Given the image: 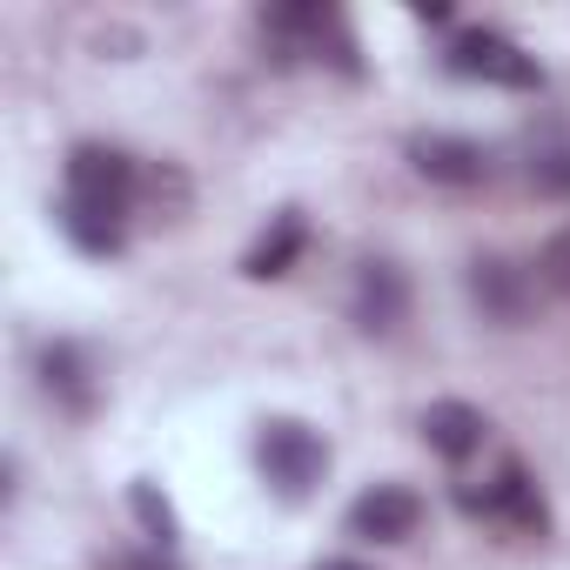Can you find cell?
<instances>
[{
  "label": "cell",
  "mask_w": 570,
  "mask_h": 570,
  "mask_svg": "<svg viewBox=\"0 0 570 570\" xmlns=\"http://www.w3.org/2000/svg\"><path fill=\"white\" fill-rule=\"evenodd\" d=\"M255 470H262V483H268L282 503H303V497L330 476V443H323V430L303 423V416H268L262 436H255Z\"/></svg>",
  "instance_id": "1"
},
{
  "label": "cell",
  "mask_w": 570,
  "mask_h": 570,
  "mask_svg": "<svg viewBox=\"0 0 570 570\" xmlns=\"http://www.w3.org/2000/svg\"><path fill=\"white\" fill-rule=\"evenodd\" d=\"M443 68L456 81H483V88H510V95H530L543 88V68L523 41H510L503 28H463L450 48H443Z\"/></svg>",
  "instance_id": "2"
},
{
  "label": "cell",
  "mask_w": 570,
  "mask_h": 570,
  "mask_svg": "<svg viewBox=\"0 0 570 570\" xmlns=\"http://www.w3.org/2000/svg\"><path fill=\"white\" fill-rule=\"evenodd\" d=\"M61 195L68 202H95V208H135V195H141V161L135 155H121V148H108V141H75L68 148V168H61Z\"/></svg>",
  "instance_id": "3"
},
{
  "label": "cell",
  "mask_w": 570,
  "mask_h": 570,
  "mask_svg": "<svg viewBox=\"0 0 570 570\" xmlns=\"http://www.w3.org/2000/svg\"><path fill=\"white\" fill-rule=\"evenodd\" d=\"M463 510L490 517V523H503L517 537H543L550 530V503H543V490H537V476L523 463H503L483 490H463Z\"/></svg>",
  "instance_id": "4"
},
{
  "label": "cell",
  "mask_w": 570,
  "mask_h": 570,
  "mask_svg": "<svg viewBox=\"0 0 570 570\" xmlns=\"http://www.w3.org/2000/svg\"><path fill=\"white\" fill-rule=\"evenodd\" d=\"M343 530H350L356 543H410V537L423 530V497H416L410 483H370V490L350 503Z\"/></svg>",
  "instance_id": "5"
},
{
  "label": "cell",
  "mask_w": 570,
  "mask_h": 570,
  "mask_svg": "<svg viewBox=\"0 0 570 570\" xmlns=\"http://www.w3.org/2000/svg\"><path fill=\"white\" fill-rule=\"evenodd\" d=\"M350 316H356V330L363 336H390L403 316H410V275L396 268V262H383V255H370L363 268H356V289H350Z\"/></svg>",
  "instance_id": "6"
},
{
  "label": "cell",
  "mask_w": 570,
  "mask_h": 570,
  "mask_svg": "<svg viewBox=\"0 0 570 570\" xmlns=\"http://www.w3.org/2000/svg\"><path fill=\"white\" fill-rule=\"evenodd\" d=\"M410 168L436 188H476L490 181V148L470 135H410Z\"/></svg>",
  "instance_id": "7"
},
{
  "label": "cell",
  "mask_w": 570,
  "mask_h": 570,
  "mask_svg": "<svg viewBox=\"0 0 570 570\" xmlns=\"http://www.w3.org/2000/svg\"><path fill=\"white\" fill-rule=\"evenodd\" d=\"M470 296H476V309L490 323L517 330L530 316V275L517 262H503V255H483V262H470Z\"/></svg>",
  "instance_id": "8"
},
{
  "label": "cell",
  "mask_w": 570,
  "mask_h": 570,
  "mask_svg": "<svg viewBox=\"0 0 570 570\" xmlns=\"http://www.w3.org/2000/svg\"><path fill=\"white\" fill-rule=\"evenodd\" d=\"M483 436H490V423H483V410L463 403V396H443V403L423 410V443H430L443 463H456V470L483 450Z\"/></svg>",
  "instance_id": "9"
},
{
  "label": "cell",
  "mask_w": 570,
  "mask_h": 570,
  "mask_svg": "<svg viewBox=\"0 0 570 570\" xmlns=\"http://www.w3.org/2000/svg\"><path fill=\"white\" fill-rule=\"evenodd\" d=\"M41 390L68 410V416H88L101 403V383H95V363L81 343H48L41 350Z\"/></svg>",
  "instance_id": "10"
},
{
  "label": "cell",
  "mask_w": 570,
  "mask_h": 570,
  "mask_svg": "<svg viewBox=\"0 0 570 570\" xmlns=\"http://www.w3.org/2000/svg\"><path fill=\"white\" fill-rule=\"evenodd\" d=\"M303 248H309V222H303L296 208H282V215H268V228H262L255 248L242 255V275H248V282H275V275H289V268L303 262Z\"/></svg>",
  "instance_id": "11"
},
{
  "label": "cell",
  "mask_w": 570,
  "mask_h": 570,
  "mask_svg": "<svg viewBox=\"0 0 570 570\" xmlns=\"http://www.w3.org/2000/svg\"><path fill=\"white\" fill-rule=\"evenodd\" d=\"M61 235L81 248V255H95V262H108V255H121L128 248V215L121 208H95V202H68L61 195Z\"/></svg>",
  "instance_id": "12"
},
{
  "label": "cell",
  "mask_w": 570,
  "mask_h": 570,
  "mask_svg": "<svg viewBox=\"0 0 570 570\" xmlns=\"http://www.w3.org/2000/svg\"><path fill=\"white\" fill-rule=\"evenodd\" d=\"M128 510H135V523H141V537H148V550H175V537H181V517H175V503L148 483V476H135L128 483Z\"/></svg>",
  "instance_id": "13"
},
{
  "label": "cell",
  "mask_w": 570,
  "mask_h": 570,
  "mask_svg": "<svg viewBox=\"0 0 570 570\" xmlns=\"http://www.w3.org/2000/svg\"><path fill=\"white\" fill-rule=\"evenodd\" d=\"M530 181H537V195H570V148H543L530 161Z\"/></svg>",
  "instance_id": "14"
},
{
  "label": "cell",
  "mask_w": 570,
  "mask_h": 570,
  "mask_svg": "<svg viewBox=\"0 0 570 570\" xmlns=\"http://www.w3.org/2000/svg\"><path fill=\"white\" fill-rule=\"evenodd\" d=\"M537 275L550 282V289H563V296H570V228H557V235L543 242V255H537Z\"/></svg>",
  "instance_id": "15"
},
{
  "label": "cell",
  "mask_w": 570,
  "mask_h": 570,
  "mask_svg": "<svg viewBox=\"0 0 570 570\" xmlns=\"http://www.w3.org/2000/svg\"><path fill=\"white\" fill-rule=\"evenodd\" d=\"M108 570H168V563H161V550H148V557H115Z\"/></svg>",
  "instance_id": "16"
},
{
  "label": "cell",
  "mask_w": 570,
  "mask_h": 570,
  "mask_svg": "<svg viewBox=\"0 0 570 570\" xmlns=\"http://www.w3.org/2000/svg\"><path fill=\"white\" fill-rule=\"evenodd\" d=\"M416 21H436V28H443V21H450V8H443V0H416Z\"/></svg>",
  "instance_id": "17"
},
{
  "label": "cell",
  "mask_w": 570,
  "mask_h": 570,
  "mask_svg": "<svg viewBox=\"0 0 570 570\" xmlns=\"http://www.w3.org/2000/svg\"><path fill=\"white\" fill-rule=\"evenodd\" d=\"M316 570H370V563H363V557H323Z\"/></svg>",
  "instance_id": "18"
}]
</instances>
